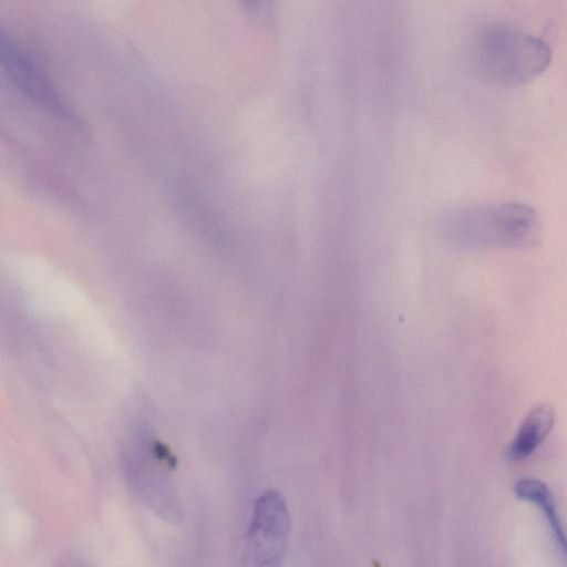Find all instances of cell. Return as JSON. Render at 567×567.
<instances>
[{"mask_svg":"<svg viewBox=\"0 0 567 567\" xmlns=\"http://www.w3.org/2000/svg\"><path fill=\"white\" fill-rule=\"evenodd\" d=\"M551 52L542 38L503 21L481 24L470 41V60L484 81L501 86L524 84L549 64Z\"/></svg>","mask_w":567,"mask_h":567,"instance_id":"1","label":"cell"},{"mask_svg":"<svg viewBox=\"0 0 567 567\" xmlns=\"http://www.w3.org/2000/svg\"><path fill=\"white\" fill-rule=\"evenodd\" d=\"M441 231L461 248H524L538 240L540 220L532 206L520 202L472 204L449 212Z\"/></svg>","mask_w":567,"mask_h":567,"instance_id":"2","label":"cell"},{"mask_svg":"<svg viewBox=\"0 0 567 567\" xmlns=\"http://www.w3.org/2000/svg\"><path fill=\"white\" fill-rule=\"evenodd\" d=\"M124 471L133 495L143 506L171 524L181 522L183 503L173 476V458L161 445H133L125 453Z\"/></svg>","mask_w":567,"mask_h":567,"instance_id":"3","label":"cell"},{"mask_svg":"<svg viewBox=\"0 0 567 567\" xmlns=\"http://www.w3.org/2000/svg\"><path fill=\"white\" fill-rule=\"evenodd\" d=\"M290 535L284 496L266 489L256 499L239 567H282Z\"/></svg>","mask_w":567,"mask_h":567,"instance_id":"4","label":"cell"},{"mask_svg":"<svg viewBox=\"0 0 567 567\" xmlns=\"http://www.w3.org/2000/svg\"><path fill=\"white\" fill-rule=\"evenodd\" d=\"M0 66L11 81L39 104L66 115V106L49 81L17 43L0 28Z\"/></svg>","mask_w":567,"mask_h":567,"instance_id":"5","label":"cell"},{"mask_svg":"<svg viewBox=\"0 0 567 567\" xmlns=\"http://www.w3.org/2000/svg\"><path fill=\"white\" fill-rule=\"evenodd\" d=\"M554 421L555 411L551 405L543 403L534 406L508 447L509 458L522 461L529 457L549 434Z\"/></svg>","mask_w":567,"mask_h":567,"instance_id":"6","label":"cell"},{"mask_svg":"<svg viewBox=\"0 0 567 567\" xmlns=\"http://www.w3.org/2000/svg\"><path fill=\"white\" fill-rule=\"evenodd\" d=\"M514 491L518 498L534 503L537 507L543 509L544 516L550 526L556 544L564 554V529L556 509V503L549 487L536 478H522L515 484Z\"/></svg>","mask_w":567,"mask_h":567,"instance_id":"7","label":"cell"},{"mask_svg":"<svg viewBox=\"0 0 567 567\" xmlns=\"http://www.w3.org/2000/svg\"><path fill=\"white\" fill-rule=\"evenodd\" d=\"M56 567H95L86 557L78 553H69L63 556Z\"/></svg>","mask_w":567,"mask_h":567,"instance_id":"8","label":"cell"}]
</instances>
